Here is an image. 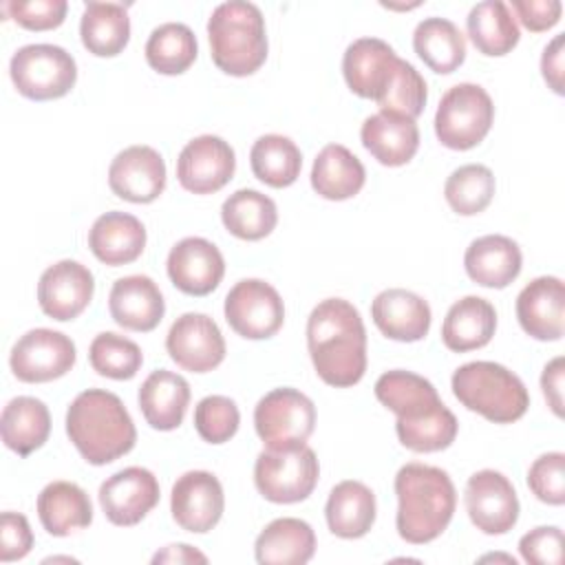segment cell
Masks as SVG:
<instances>
[{"label": "cell", "instance_id": "6da1fadb", "mask_svg": "<svg viewBox=\"0 0 565 565\" xmlns=\"http://www.w3.org/2000/svg\"><path fill=\"white\" fill-rule=\"evenodd\" d=\"M307 347L318 377L335 388L358 384L366 371V329L344 298H327L307 318Z\"/></svg>", "mask_w": 565, "mask_h": 565}, {"label": "cell", "instance_id": "7a4b0ae2", "mask_svg": "<svg viewBox=\"0 0 565 565\" xmlns=\"http://www.w3.org/2000/svg\"><path fill=\"white\" fill-rule=\"evenodd\" d=\"M397 534L413 545L435 541L450 523L457 492L446 470L419 461L402 466L395 475Z\"/></svg>", "mask_w": 565, "mask_h": 565}, {"label": "cell", "instance_id": "3957f363", "mask_svg": "<svg viewBox=\"0 0 565 565\" xmlns=\"http://www.w3.org/2000/svg\"><path fill=\"white\" fill-rule=\"evenodd\" d=\"M66 435L93 466H106L132 450L137 430L124 402L104 388L82 391L66 411Z\"/></svg>", "mask_w": 565, "mask_h": 565}, {"label": "cell", "instance_id": "277c9868", "mask_svg": "<svg viewBox=\"0 0 565 565\" xmlns=\"http://www.w3.org/2000/svg\"><path fill=\"white\" fill-rule=\"evenodd\" d=\"M214 64L234 77L256 73L267 60L265 18L254 2H221L207 20Z\"/></svg>", "mask_w": 565, "mask_h": 565}, {"label": "cell", "instance_id": "5b68a950", "mask_svg": "<svg viewBox=\"0 0 565 565\" xmlns=\"http://www.w3.org/2000/svg\"><path fill=\"white\" fill-rule=\"evenodd\" d=\"M452 393L468 411L494 424H512L530 406L527 388L519 375L488 360L461 364L452 373Z\"/></svg>", "mask_w": 565, "mask_h": 565}, {"label": "cell", "instance_id": "8992f818", "mask_svg": "<svg viewBox=\"0 0 565 565\" xmlns=\"http://www.w3.org/2000/svg\"><path fill=\"white\" fill-rule=\"evenodd\" d=\"M320 477L316 452L302 444L265 448L254 463V483L271 503L305 501Z\"/></svg>", "mask_w": 565, "mask_h": 565}, {"label": "cell", "instance_id": "52a82bcc", "mask_svg": "<svg viewBox=\"0 0 565 565\" xmlns=\"http://www.w3.org/2000/svg\"><path fill=\"white\" fill-rule=\"evenodd\" d=\"M494 104L479 84L461 82L448 88L435 113V135L450 150H470L490 132Z\"/></svg>", "mask_w": 565, "mask_h": 565}, {"label": "cell", "instance_id": "ba28073f", "mask_svg": "<svg viewBox=\"0 0 565 565\" xmlns=\"http://www.w3.org/2000/svg\"><path fill=\"white\" fill-rule=\"evenodd\" d=\"M9 75L20 95L46 102L71 93L77 79V64L62 46L26 44L13 53Z\"/></svg>", "mask_w": 565, "mask_h": 565}, {"label": "cell", "instance_id": "9c48e42d", "mask_svg": "<svg viewBox=\"0 0 565 565\" xmlns=\"http://www.w3.org/2000/svg\"><path fill=\"white\" fill-rule=\"evenodd\" d=\"M254 426L267 448L302 444L316 428V406L296 388H274L258 399Z\"/></svg>", "mask_w": 565, "mask_h": 565}, {"label": "cell", "instance_id": "30bf717a", "mask_svg": "<svg viewBox=\"0 0 565 565\" xmlns=\"http://www.w3.org/2000/svg\"><path fill=\"white\" fill-rule=\"evenodd\" d=\"M227 324L247 340H265L278 333L285 322V305L280 294L265 280H238L225 296Z\"/></svg>", "mask_w": 565, "mask_h": 565}, {"label": "cell", "instance_id": "8fae6325", "mask_svg": "<svg viewBox=\"0 0 565 565\" xmlns=\"http://www.w3.org/2000/svg\"><path fill=\"white\" fill-rule=\"evenodd\" d=\"M77 351L68 335L53 329H31L13 344L9 364L13 375L26 384H42L66 375Z\"/></svg>", "mask_w": 565, "mask_h": 565}, {"label": "cell", "instance_id": "7c38bea8", "mask_svg": "<svg viewBox=\"0 0 565 565\" xmlns=\"http://www.w3.org/2000/svg\"><path fill=\"white\" fill-rule=\"evenodd\" d=\"M463 501L472 525L483 534H505L516 525V490L510 479L497 470L486 468L475 472L466 483Z\"/></svg>", "mask_w": 565, "mask_h": 565}, {"label": "cell", "instance_id": "4fadbf2b", "mask_svg": "<svg viewBox=\"0 0 565 565\" xmlns=\"http://www.w3.org/2000/svg\"><path fill=\"white\" fill-rule=\"evenodd\" d=\"M236 170L232 146L216 135L194 137L183 146L177 159V179L183 190L212 194L230 183Z\"/></svg>", "mask_w": 565, "mask_h": 565}, {"label": "cell", "instance_id": "5bb4252c", "mask_svg": "<svg viewBox=\"0 0 565 565\" xmlns=\"http://www.w3.org/2000/svg\"><path fill=\"white\" fill-rule=\"evenodd\" d=\"M168 355L190 373H207L225 360V340L218 324L205 313L179 316L166 335Z\"/></svg>", "mask_w": 565, "mask_h": 565}, {"label": "cell", "instance_id": "9a60e30c", "mask_svg": "<svg viewBox=\"0 0 565 565\" xmlns=\"http://www.w3.org/2000/svg\"><path fill=\"white\" fill-rule=\"evenodd\" d=\"M221 481L207 470L183 472L170 492V512L177 525L192 534L210 532L223 516Z\"/></svg>", "mask_w": 565, "mask_h": 565}, {"label": "cell", "instance_id": "2e32d148", "mask_svg": "<svg viewBox=\"0 0 565 565\" xmlns=\"http://www.w3.org/2000/svg\"><path fill=\"white\" fill-rule=\"evenodd\" d=\"M99 505L113 525H137L159 503V481L141 466H128L99 486Z\"/></svg>", "mask_w": 565, "mask_h": 565}, {"label": "cell", "instance_id": "e0dca14e", "mask_svg": "<svg viewBox=\"0 0 565 565\" xmlns=\"http://www.w3.org/2000/svg\"><path fill=\"white\" fill-rule=\"evenodd\" d=\"M95 280L88 267L77 260H60L46 267L38 282L40 309L60 322L77 318L93 300Z\"/></svg>", "mask_w": 565, "mask_h": 565}, {"label": "cell", "instance_id": "ac0fdd59", "mask_svg": "<svg viewBox=\"0 0 565 565\" xmlns=\"http://www.w3.org/2000/svg\"><path fill=\"white\" fill-rule=\"evenodd\" d=\"M110 190L130 203H150L166 188L163 157L150 146H128L110 161Z\"/></svg>", "mask_w": 565, "mask_h": 565}, {"label": "cell", "instance_id": "d6986e66", "mask_svg": "<svg viewBox=\"0 0 565 565\" xmlns=\"http://www.w3.org/2000/svg\"><path fill=\"white\" fill-rule=\"evenodd\" d=\"M166 267L172 285L188 296H207L218 287L225 274L223 254L214 243L201 236L181 238L170 249Z\"/></svg>", "mask_w": 565, "mask_h": 565}, {"label": "cell", "instance_id": "ffe728a7", "mask_svg": "<svg viewBox=\"0 0 565 565\" xmlns=\"http://www.w3.org/2000/svg\"><path fill=\"white\" fill-rule=\"evenodd\" d=\"M402 57L380 38H360L351 42L342 57L347 86L364 99H380Z\"/></svg>", "mask_w": 565, "mask_h": 565}, {"label": "cell", "instance_id": "44dd1931", "mask_svg": "<svg viewBox=\"0 0 565 565\" xmlns=\"http://www.w3.org/2000/svg\"><path fill=\"white\" fill-rule=\"evenodd\" d=\"M565 287L556 276H539L516 296V318L521 329L541 342H554L563 335Z\"/></svg>", "mask_w": 565, "mask_h": 565}, {"label": "cell", "instance_id": "7402d4cb", "mask_svg": "<svg viewBox=\"0 0 565 565\" xmlns=\"http://www.w3.org/2000/svg\"><path fill=\"white\" fill-rule=\"evenodd\" d=\"M108 309L119 327L146 333L161 322L166 302L150 276L135 274L113 282L108 294Z\"/></svg>", "mask_w": 565, "mask_h": 565}, {"label": "cell", "instance_id": "603a6c76", "mask_svg": "<svg viewBox=\"0 0 565 565\" xmlns=\"http://www.w3.org/2000/svg\"><path fill=\"white\" fill-rule=\"evenodd\" d=\"M371 318L386 338L397 342L426 338L433 320L428 302L402 287L380 291L371 302Z\"/></svg>", "mask_w": 565, "mask_h": 565}, {"label": "cell", "instance_id": "cb8c5ba5", "mask_svg": "<svg viewBox=\"0 0 565 565\" xmlns=\"http://www.w3.org/2000/svg\"><path fill=\"white\" fill-rule=\"evenodd\" d=\"M521 249L519 245L503 234H486L475 238L466 254L463 267L466 274L481 287L503 289L521 274Z\"/></svg>", "mask_w": 565, "mask_h": 565}, {"label": "cell", "instance_id": "d4e9b609", "mask_svg": "<svg viewBox=\"0 0 565 565\" xmlns=\"http://www.w3.org/2000/svg\"><path fill=\"white\" fill-rule=\"evenodd\" d=\"M360 139L382 166L397 168L415 157L419 148V128L415 119L380 110L364 119Z\"/></svg>", "mask_w": 565, "mask_h": 565}, {"label": "cell", "instance_id": "484cf974", "mask_svg": "<svg viewBox=\"0 0 565 565\" xmlns=\"http://www.w3.org/2000/svg\"><path fill=\"white\" fill-rule=\"evenodd\" d=\"M88 247L104 265H128L146 247V227L128 212H106L88 230Z\"/></svg>", "mask_w": 565, "mask_h": 565}, {"label": "cell", "instance_id": "4316f807", "mask_svg": "<svg viewBox=\"0 0 565 565\" xmlns=\"http://www.w3.org/2000/svg\"><path fill=\"white\" fill-rule=\"evenodd\" d=\"M137 399L143 419L154 430H174L185 417L190 404V384L183 375L159 369L143 380Z\"/></svg>", "mask_w": 565, "mask_h": 565}, {"label": "cell", "instance_id": "83f0119b", "mask_svg": "<svg viewBox=\"0 0 565 565\" xmlns=\"http://www.w3.org/2000/svg\"><path fill=\"white\" fill-rule=\"evenodd\" d=\"M497 329L494 307L479 296L457 300L441 324V342L455 353H466L486 347Z\"/></svg>", "mask_w": 565, "mask_h": 565}, {"label": "cell", "instance_id": "f1b7e54d", "mask_svg": "<svg viewBox=\"0 0 565 565\" xmlns=\"http://www.w3.org/2000/svg\"><path fill=\"white\" fill-rule=\"evenodd\" d=\"M313 552V527L296 516L274 519L254 543V554L260 565H302L311 561Z\"/></svg>", "mask_w": 565, "mask_h": 565}, {"label": "cell", "instance_id": "f546056e", "mask_svg": "<svg viewBox=\"0 0 565 565\" xmlns=\"http://www.w3.org/2000/svg\"><path fill=\"white\" fill-rule=\"evenodd\" d=\"M38 516L51 536H68L93 521V503L77 483L51 481L38 494Z\"/></svg>", "mask_w": 565, "mask_h": 565}, {"label": "cell", "instance_id": "4dcf8cb0", "mask_svg": "<svg viewBox=\"0 0 565 565\" xmlns=\"http://www.w3.org/2000/svg\"><path fill=\"white\" fill-rule=\"evenodd\" d=\"M375 397L393 411L399 422L422 419L444 404L437 388L426 377L399 369L386 371L377 377Z\"/></svg>", "mask_w": 565, "mask_h": 565}, {"label": "cell", "instance_id": "1f68e13d", "mask_svg": "<svg viewBox=\"0 0 565 565\" xmlns=\"http://www.w3.org/2000/svg\"><path fill=\"white\" fill-rule=\"evenodd\" d=\"M324 516L335 536L360 539L375 523V494L362 481H340L329 492Z\"/></svg>", "mask_w": 565, "mask_h": 565}, {"label": "cell", "instance_id": "d6a6232c", "mask_svg": "<svg viewBox=\"0 0 565 565\" xmlns=\"http://www.w3.org/2000/svg\"><path fill=\"white\" fill-rule=\"evenodd\" d=\"M51 433V413L46 404L38 397L20 395L13 397L0 417V435L9 450L20 457L31 455L42 448Z\"/></svg>", "mask_w": 565, "mask_h": 565}, {"label": "cell", "instance_id": "836d02e7", "mask_svg": "<svg viewBox=\"0 0 565 565\" xmlns=\"http://www.w3.org/2000/svg\"><path fill=\"white\" fill-rule=\"evenodd\" d=\"M366 172L362 161L342 143L324 146L311 168V188L329 201L355 196L364 185Z\"/></svg>", "mask_w": 565, "mask_h": 565}, {"label": "cell", "instance_id": "e575fe53", "mask_svg": "<svg viewBox=\"0 0 565 565\" xmlns=\"http://www.w3.org/2000/svg\"><path fill=\"white\" fill-rule=\"evenodd\" d=\"M82 44L97 57L119 55L130 40V18L119 2H86L79 20Z\"/></svg>", "mask_w": 565, "mask_h": 565}, {"label": "cell", "instance_id": "d590c367", "mask_svg": "<svg viewBox=\"0 0 565 565\" xmlns=\"http://www.w3.org/2000/svg\"><path fill=\"white\" fill-rule=\"evenodd\" d=\"M466 29L475 49L488 57L510 53L521 38L510 7L501 0H483L475 4L466 18Z\"/></svg>", "mask_w": 565, "mask_h": 565}, {"label": "cell", "instance_id": "8d00e7d4", "mask_svg": "<svg viewBox=\"0 0 565 565\" xmlns=\"http://www.w3.org/2000/svg\"><path fill=\"white\" fill-rule=\"evenodd\" d=\"M413 49L435 73L448 75L466 60V38L459 26L446 18H426L415 26Z\"/></svg>", "mask_w": 565, "mask_h": 565}, {"label": "cell", "instance_id": "74e56055", "mask_svg": "<svg viewBox=\"0 0 565 565\" xmlns=\"http://www.w3.org/2000/svg\"><path fill=\"white\" fill-rule=\"evenodd\" d=\"M221 221L230 234L243 241H260L278 223L276 203L252 188L232 192L221 205Z\"/></svg>", "mask_w": 565, "mask_h": 565}, {"label": "cell", "instance_id": "f35d334b", "mask_svg": "<svg viewBox=\"0 0 565 565\" xmlns=\"http://www.w3.org/2000/svg\"><path fill=\"white\" fill-rule=\"evenodd\" d=\"M252 172L269 188L291 185L302 168L300 148L282 135H263L249 150Z\"/></svg>", "mask_w": 565, "mask_h": 565}, {"label": "cell", "instance_id": "ab89813d", "mask_svg": "<svg viewBox=\"0 0 565 565\" xmlns=\"http://www.w3.org/2000/svg\"><path fill=\"white\" fill-rule=\"evenodd\" d=\"M196 53V38L183 22L159 24L146 42V62L161 75L185 73L194 64Z\"/></svg>", "mask_w": 565, "mask_h": 565}, {"label": "cell", "instance_id": "60d3db41", "mask_svg": "<svg viewBox=\"0 0 565 565\" xmlns=\"http://www.w3.org/2000/svg\"><path fill=\"white\" fill-rule=\"evenodd\" d=\"M494 190V174L488 166L466 163L450 172L444 185V196L452 212L461 216H475L490 205Z\"/></svg>", "mask_w": 565, "mask_h": 565}, {"label": "cell", "instance_id": "b9f144b4", "mask_svg": "<svg viewBox=\"0 0 565 565\" xmlns=\"http://www.w3.org/2000/svg\"><path fill=\"white\" fill-rule=\"evenodd\" d=\"M88 360L93 371H97L104 377L130 380L141 369L143 353L137 347V342L119 333L104 331L93 338L88 347Z\"/></svg>", "mask_w": 565, "mask_h": 565}, {"label": "cell", "instance_id": "7bdbcfd3", "mask_svg": "<svg viewBox=\"0 0 565 565\" xmlns=\"http://www.w3.org/2000/svg\"><path fill=\"white\" fill-rule=\"evenodd\" d=\"M395 430L397 437L402 441V446H406L413 452H437L448 448L459 430L457 417L452 415V411L441 404L439 408H435L433 413H428L422 419L415 422H395Z\"/></svg>", "mask_w": 565, "mask_h": 565}, {"label": "cell", "instance_id": "ee69618b", "mask_svg": "<svg viewBox=\"0 0 565 565\" xmlns=\"http://www.w3.org/2000/svg\"><path fill=\"white\" fill-rule=\"evenodd\" d=\"M426 99H428L426 79L417 73V68L411 62L399 60L393 79L388 82L386 90L377 99V106L382 113H393V115L415 119L422 115Z\"/></svg>", "mask_w": 565, "mask_h": 565}, {"label": "cell", "instance_id": "f6af8a7d", "mask_svg": "<svg viewBox=\"0 0 565 565\" xmlns=\"http://www.w3.org/2000/svg\"><path fill=\"white\" fill-rule=\"evenodd\" d=\"M238 424V406L225 395H207L194 408V428L207 444L230 441L236 435Z\"/></svg>", "mask_w": 565, "mask_h": 565}, {"label": "cell", "instance_id": "bcb514c9", "mask_svg": "<svg viewBox=\"0 0 565 565\" xmlns=\"http://www.w3.org/2000/svg\"><path fill=\"white\" fill-rule=\"evenodd\" d=\"M527 486L532 494L547 505L565 503V455L545 452L527 470Z\"/></svg>", "mask_w": 565, "mask_h": 565}, {"label": "cell", "instance_id": "7dc6e473", "mask_svg": "<svg viewBox=\"0 0 565 565\" xmlns=\"http://www.w3.org/2000/svg\"><path fill=\"white\" fill-rule=\"evenodd\" d=\"M66 0H31V2H7L4 11L29 31L57 29L66 18Z\"/></svg>", "mask_w": 565, "mask_h": 565}, {"label": "cell", "instance_id": "c3c4849f", "mask_svg": "<svg viewBox=\"0 0 565 565\" xmlns=\"http://www.w3.org/2000/svg\"><path fill=\"white\" fill-rule=\"evenodd\" d=\"M519 552L530 565H561L563 532L556 525H541L530 530L519 541Z\"/></svg>", "mask_w": 565, "mask_h": 565}, {"label": "cell", "instance_id": "681fc988", "mask_svg": "<svg viewBox=\"0 0 565 565\" xmlns=\"http://www.w3.org/2000/svg\"><path fill=\"white\" fill-rule=\"evenodd\" d=\"M33 547V532L24 514L2 512L0 516V561L11 563L24 558Z\"/></svg>", "mask_w": 565, "mask_h": 565}, {"label": "cell", "instance_id": "f907efd6", "mask_svg": "<svg viewBox=\"0 0 565 565\" xmlns=\"http://www.w3.org/2000/svg\"><path fill=\"white\" fill-rule=\"evenodd\" d=\"M512 9L521 24L534 33L552 29L563 13V4L558 0H512Z\"/></svg>", "mask_w": 565, "mask_h": 565}, {"label": "cell", "instance_id": "816d5d0a", "mask_svg": "<svg viewBox=\"0 0 565 565\" xmlns=\"http://www.w3.org/2000/svg\"><path fill=\"white\" fill-rule=\"evenodd\" d=\"M563 44H565V35L558 33L552 38V42L543 49L541 55V73L543 79L547 82V86L556 93L563 95Z\"/></svg>", "mask_w": 565, "mask_h": 565}, {"label": "cell", "instance_id": "f5cc1de1", "mask_svg": "<svg viewBox=\"0 0 565 565\" xmlns=\"http://www.w3.org/2000/svg\"><path fill=\"white\" fill-rule=\"evenodd\" d=\"M563 375H565V360L561 355L550 360L541 375L543 395L556 417H563Z\"/></svg>", "mask_w": 565, "mask_h": 565}, {"label": "cell", "instance_id": "db71d44e", "mask_svg": "<svg viewBox=\"0 0 565 565\" xmlns=\"http://www.w3.org/2000/svg\"><path fill=\"white\" fill-rule=\"evenodd\" d=\"M152 563H207V556L188 543L168 545L152 556Z\"/></svg>", "mask_w": 565, "mask_h": 565}, {"label": "cell", "instance_id": "11a10c76", "mask_svg": "<svg viewBox=\"0 0 565 565\" xmlns=\"http://www.w3.org/2000/svg\"><path fill=\"white\" fill-rule=\"evenodd\" d=\"M479 561H505L510 565H516V561L512 556H503V554H488V556H481Z\"/></svg>", "mask_w": 565, "mask_h": 565}]
</instances>
